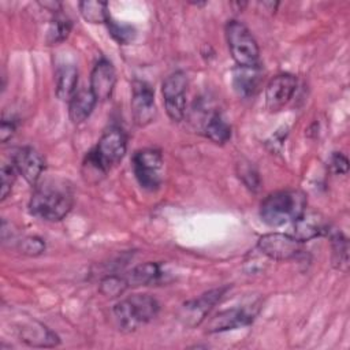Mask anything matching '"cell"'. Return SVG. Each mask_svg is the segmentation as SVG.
<instances>
[{
	"label": "cell",
	"instance_id": "cell-1",
	"mask_svg": "<svg viewBox=\"0 0 350 350\" xmlns=\"http://www.w3.org/2000/svg\"><path fill=\"white\" fill-rule=\"evenodd\" d=\"M72 205L71 186L63 179H46L36 185L29 201V211L41 220L59 221L70 213Z\"/></svg>",
	"mask_w": 350,
	"mask_h": 350
},
{
	"label": "cell",
	"instance_id": "cell-2",
	"mask_svg": "<svg viewBox=\"0 0 350 350\" xmlns=\"http://www.w3.org/2000/svg\"><path fill=\"white\" fill-rule=\"evenodd\" d=\"M306 211V197L299 190H280L264 198L260 205L261 220L271 226L279 227L293 223Z\"/></svg>",
	"mask_w": 350,
	"mask_h": 350
},
{
	"label": "cell",
	"instance_id": "cell-3",
	"mask_svg": "<svg viewBox=\"0 0 350 350\" xmlns=\"http://www.w3.org/2000/svg\"><path fill=\"white\" fill-rule=\"evenodd\" d=\"M126 149L127 137L124 131L118 126H112L103 133L97 145L86 154L83 167L94 172V175H104L123 159Z\"/></svg>",
	"mask_w": 350,
	"mask_h": 350
},
{
	"label": "cell",
	"instance_id": "cell-4",
	"mask_svg": "<svg viewBox=\"0 0 350 350\" xmlns=\"http://www.w3.org/2000/svg\"><path fill=\"white\" fill-rule=\"evenodd\" d=\"M160 310L157 299L149 294H134L119 301L112 308L116 325L123 332L135 331L153 320Z\"/></svg>",
	"mask_w": 350,
	"mask_h": 350
},
{
	"label": "cell",
	"instance_id": "cell-5",
	"mask_svg": "<svg viewBox=\"0 0 350 350\" xmlns=\"http://www.w3.org/2000/svg\"><path fill=\"white\" fill-rule=\"evenodd\" d=\"M226 40L230 53L238 67H258L260 49L250 30L239 21H228L226 25Z\"/></svg>",
	"mask_w": 350,
	"mask_h": 350
},
{
	"label": "cell",
	"instance_id": "cell-6",
	"mask_svg": "<svg viewBox=\"0 0 350 350\" xmlns=\"http://www.w3.org/2000/svg\"><path fill=\"white\" fill-rule=\"evenodd\" d=\"M161 168H163V154L159 149L146 148L135 152L133 156L134 175L139 186L146 190L153 191L160 187Z\"/></svg>",
	"mask_w": 350,
	"mask_h": 350
},
{
	"label": "cell",
	"instance_id": "cell-7",
	"mask_svg": "<svg viewBox=\"0 0 350 350\" xmlns=\"http://www.w3.org/2000/svg\"><path fill=\"white\" fill-rule=\"evenodd\" d=\"M187 89V77L183 71H175L165 77L161 83V93L164 97V107L167 115L174 122H180L185 118Z\"/></svg>",
	"mask_w": 350,
	"mask_h": 350
},
{
	"label": "cell",
	"instance_id": "cell-8",
	"mask_svg": "<svg viewBox=\"0 0 350 350\" xmlns=\"http://www.w3.org/2000/svg\"><path fill=\"white\" fill-rule=\"evenodd\" d=\"M258 250L271 260L287 261L302 253V243L287 232H268L258 238Z\"/></svg>",
	"mask_w": 350,
	"mask_h": 350
},
{
	"label": "cell",
	"instance_id": "cell-9",
	"mask_svg": "<svg viewBox=\"0 0 350 350\" xmlns=\"http://www.w3.org/2000/svg\"><path fill=\"white\" fill-rule=\"evenodd\" d=\"M227 290H228V286L217 287L201 294L197 298L186 301L179 309V313H178L179 320L186 327H190V328L200 325L205 320L211 309L216 305V302L226 294Z\"/></svg>",
	"mask_w": 350,
	"mask_h": 350
},
{
	"label": "cell",
	"instance_id": "cell-10",
	"mask_svg": "<svg viewBox=\"0 0 350 350\" xmlns=\"http://www.w3.org/2000/svg\"><path fill=\"white\" fill-rule=\"evenodd\" d=\"M131 113H133L134 123L139 127H145L150 124L157 115V109L154 104V93L152 88L144 81L133 82Z\"/></svg>",
	"mask_w": 350,
	"mask_h": 350
},
{
	"label": "cell",
	"instance_id": "cell-11",
	"mask_svg": "<svg viewBox=\"0 0 350 350\" xmlns=\"http://www.w3.org/2000/svg\"><path fill=\"white\" fill-rule=\"evenodd\" d=\"M14 167L16 168L18 174L23 176V179L36 186L45 170V160L34 148L31 146H22L15 150L11 157Z\"/></svg>",
	"mask_w": 350,
	"mask_h": 350
},
{
	"label": "cell",
	"instance_id": "cell-12",
	"mask_svg": "<svg viewBox=\"0 0 350 350\" xmlns=\"http://www.w3.org/2000/svg\"><path fill=\"white\" fill-rule=\"evenodd\" d=\"M297 88V78L283 72L275 75L265 88V104L269 111L282 109L293 97Z\"/></svg>",
	"mask_w": 350,
	"mask_h": 350
},
{
	"label": "cell",
	"instance_id": "cell-13",
	"mask_svg": "<svg viewBox=\"0 0 350 350\" xmlns=\"http://www.w3.org/2000/svg\"><path fill=\"white\" fill-rule=\"evenodd\" d=\"M116 83V71L107 59H100L90 74V90L97 101H105L112 96Z\"/></svg>",
	"mask_w": 350,
	"mask_h": 350
},
{
	"label": "cell",
	"instance_id": "cell-14",
	"mask_svg": "<svg viewBox=\"0 0 350 350\" xmlns=\"http://www.w3.org/2000/svg\"><path fill=\"white\" fill-rule=\"evenodd\" d=\"M256 313L257 312H253L250 308H232L219 312L215 317L209 320L206 332L215 334L247 325L253 321Z\"/></svg>",
	"mask_w": 350,
	"mask_h": 350
},
{
	"label": "cell",
	"instance_id": "cell-15",
	"mask_svg": "<svg viewBox=\"0 0 350 350\" xmlns=\"http://www.w3.org/2000/svg\"><path fill=\"white\" fill-rule=\"evenodd\" d=\"M327 223L324 217L317 212H304L299 217H297L287 232L301 243L310 241L313 238L320 237L321 234L327 232Z\"/></svg>",
	"mask_w": 350,
	"mask_h": 350
},
{
	"label": "cell",
	"instance_id": "cell-16",
	"mask_svg": "<svg viewBox=\"0 0 350 350\" xmlns=\"http://www.w3.org/2000/svg\"><path fill=\"white\" fill-rule=\"evenodd\" d=\"M21 342L31 347H55L60 343L59 336L40 321H29L18 328Z\"/></svg>",
	"mask_w": 350,
	"mask_h": 350
},
{
	"label": "cell",
	"instance_id": "cell-17",
	"mask_svg": "<svg viewBox=\"0 0 350 350\" xmlns=\"http://www.w3.org/2000/svg\"><path fill=\"white\" fill-rule=\"evenodd\" d=\"M97 100L90 89L77 90L68 101V115L71 122L75 124L85 122L93 112Z\"/></svg>",
	"mask_w": 350,
	"mask_h": 350
},
{
	"label": "cell",
	"instance_id": "cell-18",
	"mask_svg": "<svg viewBox=\"0 0 350 350\" xmlns=\"http://www.w3.org/2000/svg\"><path fill=\"white\" fill-rule=\"evenodd\" d=\"M163 276L160 264L157 262H144L137 267H134L131 271H129L124 275V279L127 282L129 287H139V286H148L152 283H157Z\"/></svg>",
	"mask_w": 350,
	"mask_h": 350
},
{
	"label": "cell",
	"instance_id": "cell-19",
	"mask_svg": "<svg viewBox=\"0 0 350 350\" xmlns=\"http://www.w3.org/2000/svg\"><path fill=\"white\" fill-rule=\"evenodd\" d=\"M78 70L74 64H63L56 71V96L62 101H70L77 92Z\"/></svg>",
	"mask_w": 350,
	"mask_h": 350
},
{
	"label": "cell",
	"instance_id": "cell-20",
	"mask_svg": "<svg viewBox=\"0 0 350 350\" xmlns=\"http://www.w3.org/2000/svg\"><path fill=\"white\" fill-rule=\"evenodd\" d=\"M205 135L215 144H226L231 138V127L219 112H213L204 124Z\"/></svg>",
	"mask_w": 350,
	"mask_h": 350
},
{
	"label": "cell",
	"instance_id": "cell-21",
	"mask_svg": "<svg viewBox=\"0 0 350 350\" xmlns=\"http://www.w3.org/2000/svg\"><path fill=\"white\" fill-rule=\"evenodd\" d=\"M258 67H238L234 71V88L242 97H249L254 93L258 83Z\"/></svg>",
	"mask_w": 350,
	"mask_h": 350
},
{
	"label": "cell",
	"instance_id": "cell-22",
	"mask_svg": "<svg viewBox=\"0 0 350 350\" xmlns=\"http://www.w3.org/2000/svg\"><path fill=\"white\" fill-rule=\"evenodd\" d=\"M79 12L89 23H108L111 19L108 4L105 1L86 0L79 3Z\"/></svg>",
	"mask_w": 350,
	"mask_h": 350
},
{
	"label": "cell",
	"instance_id": "cell-23",
	"mask_svg": "<svg viewBox=\"0 0 350 350\" xmlns=\"http://www.w3.org/2000/svg\"><path fill=\"white\" fill-rule=\"evenodd\" d=\"M332 247V265L339 271H347L349 267V242L342 232H334L331 235Z\"/></svg>",
	"mask_w": 350,
	"mask_h": 350
},
{
	"label": "cell",
	"instance_id": "cell-24",
	"mask_svg": "<svg viewBox=\"0 0 350 350\" xmlns=\"http://www.w3.org/2000/svg\"><path fill=\"white\" fill-rule=\"evenodd\" d=\"M129 288L124 276L107 275L100 280L98 291L107 298H118Z\"/></svg>",
	"mask_w": 350,
	"mask_h": 350
},
{
	"label": "cell",
	"instance_id": "cell-25",
	"mask_svg": "<svg viewBox=\"0 0 350 350\" xmlns=\"http://www.w3.org/2000/svg\"><path fill=\"white\" fill-rule=\"evenodd\" d=\"M71 21L63 15H56L55 19L52 21L51 26H49V30H48V34H46V41L49 45H53V44H59V42H63L70 31H71Z\"/></svg>",
	"mask_w": 350,
	"mask_h": 350
},
{
	"label": "cell",
	"instance_id": "cell-26",
	"mask_svg": "<svg viewBox=\"0 0 350 350\" xmlns=\"http://www.w3.org/2000/svg\"><path fill=\"white\" fill-rule=\"evenodd\" d=\"M237 174L238 178L243 182V185L252 190V191H258L261 186V179L257 168L253 165V163L247 160H242L237 164Z\"/></svg>",
	"mask_w": 350,
	"mask_h": 350
},
{
	"label": "cell",
	"instance_id": "cell-27",
	"mask_svg": "<svg viewBox=\"0 0 350 350\" xmlns=\"http://www.w3.org/2000/svg\"><path fill=\"white\" fill-rule=\"evenodd\" d=\"M107 26H108V30H109V34L112 36V38L122 45L130 44L135 37V29L131 25L109 19Z\"/></svg>",
	"mask_w": 350,
	"mask_h": 350
},
{
	"label": "cell",
	"instance_id": "cell-28",
	"mask_svg": "<svg viewBox=\"0 0 350 350\" xmlns=\"http://www.w3.org/2000/svg\"><path fill=\"white\" fill-rule=\"evenodd\" d=\"M16 168L14 167L12 161L11 163H4L1 165V171H0V178H1V200H5L8 197V194L12 190V186L15 183L16 179Z\"/></svg>",
	"mask_w": 350,
	"mask_h": 350
},
{
	"label": "cell",
	"instance_id": "cell-29",
	"mask_svg": "<svg viewBox=\"0 0 350 350\" xmlns=\"http://www.w3.org/2000/svg\"><path fill=\"white\" fill-rule=\"evenodd\" d=\"M18 247L22 254L36 257V256H40L44 253L45 242L38 237L30 235V237H25L22 241H19Z\"/></svg>",
	"mask_w": 350,
	"mask_h": 350
},
{
	"label": "cell",
	"instance_id": "cell-30",
	"mask_svg": "<svg viewBox=\"0 0 350 350\" xmlns=\"http://www.w3.org/2000/svg\"><path fill=\"white\" fill-rule=\"evenodd\" d=\"M331 167L335 174H346L349 170V161L342 153L335 152L331 157Z\"/></svg>",
	"mask_w": 350,
	"mask_h": 350
},
{
	"label": "cell",
	"instance_id": "cell-31",
	"mask_svg": "<svg viewBox=\"0 0 350 350\" xmlns=\"http://www.w3.org/2000/svg\"><path fill=\"white\" fill-rule=\"evenodd\" d=\"M16 124L15 120H12L11 118H3L1 120V127H0V135H1V142H7L15 133Z\"/></svg>",
	"mask_w": 350,
	"mask_h": 350
}]
</instances>
